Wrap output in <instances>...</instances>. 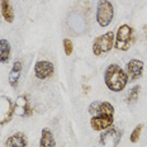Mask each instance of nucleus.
Masks as SVG:
<instances>
[{
	"label": "nucleus",
	"instance_id": "13",
	"mask_svg": "<svg viewBox=\"0 0 147 147\" xmlns=\"http://www.w3.org/2000/svg\"><path fill=\"white\" fill-rule=\"evenodd\" d=\"M56 141L52 132L48 128H43L41 132V140H39V147H55Z\"/></svg>",
	"mask_w": 147,
	"mask_h": 147
},
{
	"label": "nucleus",
	"instance_id": "7",
	"mask_svg": "<svg viewBox=\"0 0 147 147\" xmlns=\"http://www.w3.org/2000/svg\"><path fill=\"white\" fill-rule=\"evenodd\" d=\"M14 114L24 118L30 117L33 114V107L29 103L27 95H20L17 98V100L14 103Z\"/></svg>",
	"mask_w": 147,
	"mask_h": 147
},
{
	"label": "nucleus",
	"instance_id": "18",
	"mask_svg": "<svg viewBox=\"0 0 147 147\" xmlns=\"http://www.w3.org/2000/svg\"><path fill=\"white\" fill-rule=\"evenodd\" d=\"M62 43H63V51H65L66 56H71L72 52H74V43H72V41H71V39H69V38H65L62 41Z\"/></svg>",
	"mask_w": 147,
	"mask_h": 147
},
{
	"label": "nucleus",
	"instance_id": "11",
	"mask_svg": "<svg viewBox=\"0 0 147 147\" xmlns=\"http://www.w3.org/2000/svg\"><path fill=\"white\" fill-rule=\"evenodd\" d=\"M22 70H23V63L20 60H17L13 63V67L10 70V74H9V84L10 86L17 88L18 82H19L20 75H22Z\"/></svg>",
	"mask_w": 147,
	"mask_h": 147
},
{
	"label": "nucleus",
	"instance_id": "1",
	"mask_svg": "<svg viewBox=\"0 0 147 147\" xmlns=\"http://www.w3.org/2000/svg\"><path fill=\"white\" fill-rule=\"evenodd\" d=\"M90 125L94 131H107L114 123V107L109 102H94L89 107Z\"/></svg>",
	"mask_w": 147,
	"mask_h": 147
},
{
	"label": "nucleus",
	"instance_id": "8",
	"mask_svg": "<svg viewBox=\"0 0 147 147\" xmlns=\"http://www.w3.org/2000/svg\"><path fill=\"white\" fill-rule=\"evenodd\" d=\"M55 74V66L51 61H38L34 66V75L39 80H46L50 79Z\"/></svg>",
	"mask_w": 147,
	"mask_h": 147
},
{
	"label": "nucleus",
	"instance_id": "9",
	"mask_svg": "<svg viewBox=\"0 0 147 147\" xmlns=\"http://www.w3.org/2000/svg\"><path fill=\"white\" fill-rule=\"evenodd\" d=\"M143 67H145V63H143V61H141L138 59H132L129 62L127 63L128 78H129L132 81H137L138 79L142 78Z\"/></svg>",
	"mask_w": 147,
	"mask_h": 147
},
{
	"label": "nucleus",
	"instance_id": "14",
	"mask_svg": "<svg viewBox=\"0 0 147 147\" xmlns=\"http://www.w3.org/2000/svg\"><path fill=\"white\" fill-rule=\"evenodd\" d=\"M119 138H121V133H119L117 129H114V128H110L109 129L108 128V131L104 132L102 136H100V143H102V145H105L108 140H113L114 146H117L118 142H119Z\"/></svg>",
	"mask_w": 147,
	"mask_h": 147
},
{
	"label": "nucleus",
	"instance_id": "6",
	"mask_svg": "<svg viewBox=\"0 0 147 147\" xmlns=\"http://www.w3.org/2000/svg\"><path fill=\"white\" fill-rule=\"evenodd\" d=\"M14 115V103L5 95H0V125L9 123Z\"/></svg>",
	"mask_w": 147,
	"mask_h": 147
},
{
	"label": "nucleus",
	"instance_id": "5",
	"mask_svg": "<svg viewBox=\"0 0 147 147\" xmlns=\"http://www.w3.org/2000/svg\"><path fill=\"white\" fill-rule=\"evenodd\" d=\"M113 47H114V32L109 30L94 39L93 53L95 56H102V55L108 53Z\"/></svg>",
	"mask_w": 147,
	"mask_h": 147
},
{
	"label": "nucleus",
	"instance_id": "2",
	"mask_svg": "<svg viewBox=\"0 0 147 147\" xmlns=\"http://www.w3.org/2000/svg\"><path fill=\"white\" fill-rule=\"evenodd\" d=\"M128 74L124 71L117 63H112L107 67L104 74V82L110 91H122L127 86L128 82Z\"/></svg>",
	"mask_w": 147,
	"mask_h": 147
},
{
	"label": "nucleus",
	"instance_id": "16",
	"mask_svg": "<svg viewBox=\"0 0 147 147\" xmlns=\"http://www.w3.org/2000/svg\"><path fill=\"white\" fill-rule=\"evenodd\" d=\"M140 91H141L140 85H136V86H133L132 89H131L129 93H128V95H127V103L128 104L136 103L137 99H138V96H140Z\"/></svg>",
	"mask_w": 147,
	"mask_h": 147
},
{
	"label": "nucleus",
	"instance_id": "10",
	"mask_svg": "<svg viewBox=\"0 0 147 147\" xmlns=\"http://www.w3.org/2000/svg\"><path fill=\"white\" fill-rule=\"evenodd\" d=\"M28 138L23 132H17L9 136L5 141V147H27Z\"/></svg>",
	"mask_w": 147,
	"mask_h": 147
},
{
	"label": "nucleus",
	"instance_id": "15",
	"mask_svg": "<svg viewBox=\"0 0 147 147\" xmlns=\"http://www.w3.org/2000/svg\"><path fill=\"white\" fill-rule=\"evenodd\" d=\"M10 59V43L8 39H0V62L5 63Z\"/></svg>",
	"mask_w": 147,
	"mask_h": 147
},
{
	"label": "nucleus",
	"instance_id": "19",
	"mask_svg": "<svg viewBox=\"0 0 147 147\" xmlns=\"http://www.w3.org/2000/svg\"><path fill=\"white\" fill-rule=\"evenodd\" d=\"M0 14H1V13H0Z\"/></svg>",
	"mask_w": 147,
	"mask_h": 147
},
{
	"label": "nucleus",
	"instance_id": "4",
	"mask_svg": "<svg viewBox=\"0 0 147 147\" xmlns=\"http://www.w3.org/2000/svg\"><path fill=\"white\" fill-rule=\"evenodd\" d=\"M114 18V7L109 0H99L96 8V22L100 27H108Z\"/></svg>",
	"mask_w": 147,
	"mask_h": 147
},
{
	"label": "nucleus",
	"instance_id": "3",
	"mask_svg": "<svg viewBox=\"0 0 147 147\" xmlns=\"http://www.w3.org/2000/svg\"><path fill=\"white\" fill-rule=\"evenodd\" d=\"M136 37H134V29L129 24H122L117 30L114 39V47L119 51H128L131 46L134 43Z\"/></svg>",
	"mask_w": 147,
	"mask_h": 147
},
{
	"label": "nucleus",
	"instance_id": "17",
	"mask_svg": "<svg viewBox=\"0 0 147 147\" xmlns=\"http://www.w3.org/2000/svg\"><path fill=\"white\" fill-rule=\"evenodd\" d=\"M143 127H145V125H143L142 123L137 124L136 127H134V129L132 131V133H131V137H129V140H131V142H132V143H136V142H138V140H140V136H141V132H142Z\"/></svg>",
	"mask_w": 147,
	"mask_h": 147
},
{
	"label": "nucleus",
	"instance_id": "12",
	"mask_svg": "<svg viewBox=\"0 0 147 147\" xmlns=\"http://www.w3.org/2000/svg\"><path fill=\"white\" fill-rule=\"evenodd\" d=\"M0 8H1V15L7 23H13L14 20V10L9 0H0Z\"/></svg>",
	"mask_w": 147,
	"mask_h": 147
}]
</instances>
